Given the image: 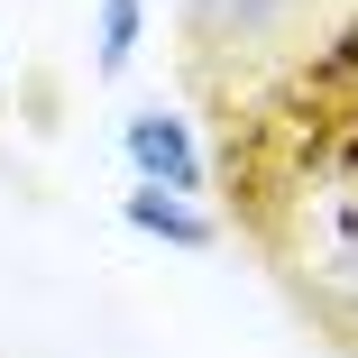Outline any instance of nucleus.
Segmentation results:
<instances>
[{
    "label": "nucleus",
    "mask_w": 358,
    "mask_h": 358,
    "mask_svg": "<svg viewBox=\"0 0 358 358\" xmlns=\"http://www.w3.org/2000/svg\"><path fill=\"white\" fill-rule=\"evenodd\" d=\"M0 110H10V92H0Z\"/></svg>",
    "instance_id": "nucleus-6"
},
{
    "label": "nucleus",
    "mask_w": 358,
    "mask_h": 358,
    "mask_svg": "<svg viewBox=\"0 0 358 358\" xmlns=\"http://www.w3.org/2000/svg\"><path fill=\"white\" fill-rule=\"evenodd\" d=\"M313 28V0H184V46L202 64H266Z\"/></svg>",
    "instance_id": "nucleus-2"
},
{
    "label": "nucleus",
    "mask_w": 358,
    "mask_h": 358,
    "mask_svg": "<svg viewBox=\"0 0 358 358\" xmlns=\"http://www.w3.org/2000/svg\"><path fill=\"white\" fill-rule=\"evenodd\" d=\"M120 157L138 166V184H166V193H202V184H211V157H202L193 120H184V110H166V101L129 110V129H120Z\"/></svg>",
    "instance_id": "nucleus-3"
},
{
    "label": "nucleus",
    "mask_w": 358,
    "mask_h": 358,
    "mask_svg": "<svg viewBox=\"0 0 358 358\" xmlns=\"http://www.w3.org/2000/svg\"><path fill=\"white\" fill-rule=\"evenodd\" d=\"M303 239H313V257L294 266L303 313L358 349V184H322V193L303 184Z\"/></svg>",
    "instance_id": "nucleus-1"
},
{
    "label": "nucleus",
    "mask_w": 358,
    "mask_h": 358,
    "mask_svg": "<svg viewBox=\"0 0 358 358\" xmlns=\"http://www.w3.org/2000/svg\"><path fill=\"white\" fill-rule=\"evenodd\" d=\"M120 221H129V230H148V239H166V248H184V257L221 248V221L202 211V193H166V184H129Z\"/></svg>",
    "instance_id": "nucleus-4"
},
{
    "label": "nucleus",
    "mask_w": 358,
    "mask_h": 358,
    "mask_svg": "<svg viewBox=\"0 0 358 358\" xmlns=\"http://www.w3.org/2000/svg\"><path fill=\"white\" fill-rule=\"evenodd\" d=\"M138 37H148V0H101V28H92V74L120 83L138 64Z\"/></svg>",
    "instance_id": "nucleus-5"
}]
</instances>
